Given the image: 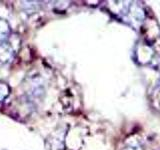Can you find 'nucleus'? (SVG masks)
<instances>
[{
    "label": "nucleus",
    "mask_w": 160,
    "mask_h": 150,
    "mask_svg": "<svg viewBox=\"0 0 160 150\" xmlns=\"http://www.w3.org/2000/svg\"><path fill=\"white\" fill-rule=\"evenodd\" d=\"M123 150H142V148L137 143H130L127 146H125Z\"/></svg>",
    "instance_id": "obj_4"
},
{
    "label": "nucleus",
    "mask_w": 160,
    "mask_h": 150,
    "mask_svg": "<svg viewBox=\"0 0 160 150\" xmlns=\"http://www.w3.org/2000/svg\"><path fill=\"white\" fill-rule=\"evenodd\" d=\"M10 33V26L6 20L0 18V41H4Z\"/></svg>",
    "instance_id": "obj_2"
},
{
    "label": "nucleus",
    "mask_w": 160,
    "mask_h": 150,
    "mask_svg": "<svg viewBox=\"0 0 160 150\" xmlns=\"http://www.w3.org/2000/svg\"><path fill=\"white\" fill-rule=\"evenodd\" d=\"M10 92V88L6 83L0 82V102H2L3 100L6 98Z\"/></svg>",
    "instance_id": "obj_3"
},
{
    "label": "nucleus",
    "mask_w": 160,
    "mask_h": 150,
    "mask_svg": "<svg viewBox=\"0 0 160 150\" xmlns=\"http://www.w3.org/2000/svg\"><path fill=\"white\" fill-rule=\"evenodd\" d=\"M14 54L15 52L11 43H9L6 40L0 41V62L8 63L13 59Z\"/></svg>",
    "instance_id": "obj_1"
}]
</instances>
